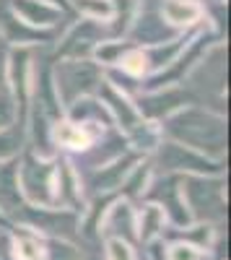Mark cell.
<instances>
[{
	"label": "cell",
	"instance_id": "25",
	"mask_svg": "<svg viewBox=\"0 0 231 260\" xmlns=\"http://www.w3.org/2000/svg\"><path fill=\"white\" fill-rule=\"evenodd\" d=\"M107 260H138L130 242L125 240H107Z\"/></svg>",
	"mask_w": 231,
	"mask_h": 260
},
{
	"label": "cell",
	"instance_id": "22",
	"mask_svg": "<svg viewBox=\"0 0 231 260\" xmlns=\"http://www.w3.org/2000/svg\"><path fill=\"white\" fill-rule=\"evenodd\" d=\"M166 260H205V252L190 242H174L166 250Z\"/></svg>",
	"mask_w": 231,
	"mask_h": 260
},
{
	"label": "cell",
	"instance_id": "19",
	"mask_svg": "<svg viewBox=\"0 0 231 260\" xmlns=\"http://www.w3.org/2000/svg\"><path fill=\"white\" fill-rule=\"evenodd\" d=\"M42 260H81V252L65 240L52 237V240L42 242Z\"/></svg>",
	"mask_w": 231,
	"mask_h": 260
},
{
	"label": "cell",
	"instance_id": "17",
	"mask_svg": "<svg viewBox=\"0 0 231 260\" xmlns=\"http://www.w3.org/2000/svg\"><path fill=\"white\" fill-rule=\"evenodd\" d=\"M112 18L114 21L112 29L107 31V37H122L125 31H130L133 21H135V11H138V0H112Z\"/></svg>",
	"mask_w": 231,
	"mask_h": 260
},
{
	"label": "cell",
	"instance_id": "21",
	"mask_svg": "<svg viewBox=\"0 0 231 260\" xmlns=\"http://www.w3.org/2000/svg\"><path fill=\"white\" fill-rule=\"evenodd\" d=\"M75 6L86 18H94V21H109L114 11L112 0H75Z\"/></svg>",
	"mask_w": 231,
	"mask_h": 260
},
{
	"label": "cell",
	"instance_id": "27",
	"mask_svg": "<svg viewBox=\"0 0 231 260\" xmlns=\"http://www.w3.org/2000/svg\"><path fill=\"white\" fill-rule=\"evenodd\" d=\"M0 226H8V219H6V213H3V208H0Z\"/></svg>",
	"mask_w": 231,
	"mask_h": 260
},
{
	"label": "cell",
	"instance_id": "18",
	"mask_svg": "<svg viewBox=\"0 0 231 260\" xmlns=\"http://www.w3.org/2000/svg\"><path fill=\"white\" fill-rule=\"evenodd\" d=\"M148 175H151L148 164H138V167H133V169L128 172V177L122 180L120 187L125 190V195H128V198H133V195H143L145 187H148Z\"/></svg>",
	"mask_w": 231,
	"mask_h": 260
},
{
	"label": "cell",
	"instance_id": "10",
	"mask_svg": "<svg viewBox=\"0 0 231 260\" xmlns=\"http://www.w3.org/2000/svg\"><path fill=\"white\" fill-rule=\"evenodd\" d=\"M8 8L34 29H50L62 18V8L50 0H8Z\"/></svg>",
	"mask_w": 231,
	"mask_h": 260
},
{
	"label": "cell",
	"instance_id": "23",
	"mask_svg": "<svg viewBox=\"0 0 231 260\" xmlns=\"http://www.w3.org/2000/svg\"><path fill=\"white\" fill-rule=\"evenodd\" d=\"M16 115H18V107L11 96L8 89H0V130H6L16 122Z\"/></svg>",
	"mask_w": 231,
	"mask_h": 260
},
{
	"label": "cell",
	"instance_id": "3",
	"mask_svg": "<svg viewBox=\"0 0 231 260\" xmlns=\"http://www.w3.org/2000/svg\"><path fill=\"white\" fill-rule=\"evenodd\" d=\"M101 81V71L89 57H65L52 73V86L62 107H70L75 99L94 94Z\"/></svg>",
	"mask_w": 231,
	"mask_h": 260
},
{
	"label": "cell",
	"instance_id": "7",
	"mask_svg": "<svg viewBox=\"0 0 231 260\" xmlns=\"http://www.w3.org/2000/svg\"><path fill=\"white\" fill-rule=\"evenodd\" d=\"M104 37H107V31H104L94 18L78 21V24L65 34V39H62L60 55L62 57H89L104 42Z\"/></svg>",
	"mask_w": 231,
	"mask_h": 260
},
{
	"label": "cell",
	"instance_id": "5",
	"mask_svg": "<svg viewBox=\"0 0 231 260\" xmlns=\"http://www.w3.org/2000/svg\"><path fill=\"white\" fill-rule=\"evenodd\" d=\"M159 167L164 175H221V161L208 159L200 151L166 141L159 146Z\"/></svg>",
	"mask_w": 231,
	"mask_h": 260
},
{
	"label": "cell",
	"instance_id": "28",
	"mask_svg": "<svg viewBox=\"0 0 231 260\" xmlns=\"http://www.w3.org/2000/svg\"><path fill=\"white\" fill-rule=\"evenodd\" d=\"M50 3H55V6H57V3H60V0H50Z\"/></svg>",
	"mask_w": 231,
	"mask_h": 260
},
{
	"label": "cell",
	"instance_id": "9",
	"mask_svg": "<svg viewBox=\"0 0 231 260\" xmlns=\"http://www.w3.org/2000/svg\"><path fill=\"white\" fill-rule=\"evenodd\" d=\"M96 91H99V96L104 99V107H107L109 117L125 130V133H130V130L143 120L140 112H138V107L122 94V89H114L109 81H101Z\"/></svg>",
	"mask_w": 231,
	"mask_h": 260
},
{
	"label": "cell",
	"instance_id": "14",
	"mask_svg": "<svg viewBox=\"0 0 231 260\" xmlns=\"http://www.w3.org/2000/svg\"><path fill=\"white\" fill-rule=\"evenodd\" d=\"M130 169H133V159L120 154L117 159H112V161H107V164L96 167V172H94V177H91L89 187H94L96 192H109V190H114V187L122 185V180L128 177Z\"/></svg>",
	"mask_w": 231,
	"mask_h": 260
},
{
	"label": "cell",
	"instance_id": "16",
	"mask_svg": "<svg viewBox=\"0 0 231 260\" xmlns=\"http://www.w3.org/2000/svg\"><path fill=\"white\" fill-rule=\"evenodd\" d=\"M166 229V216L156 203H145L138 213H135V240L140 242H153L164 234Z\"/></svg>",
	"mask_w": 231,
	"mask_h": 260
},
{
	"label": "cell",
	"instance_id": "12",
	"mask_svg": "<svg viewBox=\"0 0 231 260\" xmlns=\"http://www.w3.org/2000/svg\"><path fill=\"white\" fill-rule=\"evenodd\" d=\"M184 102H187V94L179 89H164V91L156 89L153 94H145L140 99L138 112H140V117H148V120H164L172 112L182 110Z\"/></svg>",
	"mask_w": 231,
	"mask_h": 260
},
{
	"label": "cell",
	"instance_id": "2",
	"mask_svg": "<svg viewBox=\"0 0 231 260\" xmlns=\"http://www.w3.org/2000/svg\"><path fill=\"white\" fill-rule=\"evenodd\" d=\"M182 198L192 221L211 224L226 213V185L218 175H179Z\"/></svg>",
	"mask_w": 231,
	"mask_h": 260
},
{
	"label": "cell",
	"instance_id": "8",
	"mask_svg": "<svg viewBox=\"0 0 231 260\" xmlns=\"http://www.w3.org/2000/svg\"><path fill=\"white\" fill-rule=\"evenodd\" d=\"M99 232L107 240H125V242H135V208L130 201H117L112 208L99 221Z\"/></svg>",
	"mask_w": 231,
	"mask_h": 260
},
{
	"label": "cell",
	"instance_id": "24",
	"mask_svg": "<svg viewBox=\"0 0 231 260\" xmlns=\"http://www.w3.org/2000/svg\"><path fill=\"white\" fill-rule=\"evenodd\" d=\"M21 148V136H16L11 127L0 130V161H8L18 154Z\"/></svg>",
	"mask_w": 231,
	"mask_h": 260
},
{
	"label": "cell",
	"instance_id": "20",
	"mask_svg": "<svg viewBox=\"0 0 231 260\" xmlns=\"http://www.w3.org/2000/svg\"><path fill=\"white\" fill-rule=\"evenodd\" d=\"M11 250H13L16 260H42V242L36 237H29V234L13 237Z\"/></svg>",
	"mask_w": 231,
	"mask_h": 260
},
{
	"label": "cell",
	"instance_id": "26",
	"mask_svg": "<svg viewBox=\"0 0 231 260\" xmlns=\"http://www.w3.org/2000/svg\"><path fill=\"white\" fill-rule=\"evenodd\" d=\"M6 65H8V42L0 39V89L6 83Z\"/></svg>",
	"mask_w": 231,
	"mask_h": 260
},
{
	"label": "cell",
	"instance_id": "15",
	"mask_svg": "<svg viewBox=\"0 0 231 260\" xmlns=\"http://www.w3.org/2000/svg\"><path fill=\"white\" fill-rule=\"evenodd\" d=\"M200 16H203V6L198 0H164L161 3V18L166 26L187 29L195 21H200Z\"/></svg>",
	"mask_w": 231,
	"mask_h": 260
},
{
	"label": "cell",
	"instance_id": "11",
	"mask_svg": "<svg viewBox=\"0 0 231 260\" xmlns=\"http://www.w3.org/2000/svg\"><path fill=\"white\" fill-rule=\"evenodd\" d=\"M50 37H52L50 29H34V26L24 24L11 8H6L0 3V39L11 42L16 47H24L29 42H45Z\"/></svg>",
	"mask_w": 231,
	"mask_h": 260
},
{
	"label": "cell",
	"instance_id": "4",
	"mask_svg": "<svg viewBox=\"0 0 231 260\" xmlns=\"http://www.w3.org/2000/svg\"><path fill=\"white\" fill-rule=\"evenodd\" d=\"M55 161L26 154L16 167L18 192L36 208H57L55 206Z\"/></svg>",
	"mask_w": 231,
	"mask_h": 260
},
{
	"label": "cell",
	"instance_id": "13",
	"mask_svg": "<svg viewBox=\"0 0 231 260\" xmlns=\"http://www.w3.org/2000/svg\"><path fill=\"white\" fill-rule=\"evenodd\" d=\"M36 219H31V226L39 232H50L57 234V240H65V237L75 229V216L68 208H36Z\"/></svg>",
	"mask_w": 231,
	"mask_h": 260
},
{
	"label": "cell",
	"instance_id": "1",
	"mask_svg": "<svg viewBox=\"0 0 231 260\" xmlns=\"http://www.w3.org/2000/svg\"><path fill=\"white\" fill-rule=\"evenodd\" d=\"M164 133L182 146L200 151L208 159L221 161L226 154V141H228L226 117L211 110H203V107H182L169 117H164Z\"/></svg>",
	"mask_w": 231,
	"mask_h": 260
},
{
	"label": "cell",
	"instance_id": "6",
	"mask_svg": "<svg viewBox=\"0 0 231 260\" xmlns=\"http://www.w3.org/2000/svg\"><path fill=\"white\" fill-rule=\"evenodd\" d=\"M145 198L151 203H156L164 216H169L174 226H187L192 219L187 213L184 198H182V187H179V175H164L161 180H156L153 185L145 187Z\"/></svg>",
	"mask_w": 231,
	"mask_h": 260
}]
</instances>
